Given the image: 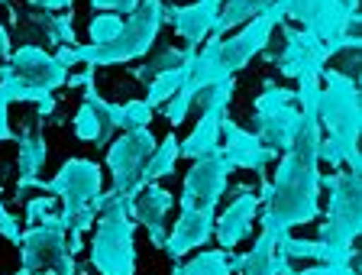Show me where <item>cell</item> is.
<instances>
[{"label":"cell","mask_w":362,"mask_h":275,"mask_svg":"<svg viewBox=\"0 0 362 275\" xmlns=\"http://www.w3.org/2000/svg\"><path fill=\"white\" fill-rule=\"evenodd\" d=\"M0 237H7L13 246H20V240H23V227H20V221H16V217L10 214L7 207H4V198H0Z\"/></svg>","instance_id":"cell-34"},{"label":"cell","mask_w":362,"mask_h":275,"mask_svg":"<svg viewBox=\"0 0 362 275\" xmlns=\"http://www.w3.org/2000/svg\"><path fill=\"white\" fill-rule=\"evenodd\" d=\"M214 217L217 214H204V211H185L181 207L178 223L172 227V233L162 243V252H165L172 262H178L181 256H188L191 250L204 246L214 237Z\"/></svg>","instance_id":"cell-22"},{"label":"cell","mask_w":362,"mask_h":275,"mask_svg":"<svg viewBox=\"0 0 362 275\" xmlns=\"http://www.w3.org/2000/svg\"><path fill=\"white\" fill-rule=\"evenodd\" d=\"M230 162L223 159L220 149L194 159V165L188 168L185 175V188H181V207L185 211H204V214H214L226 192V178H230Z\"/></svg>","instance_id":"cell-12"},{"label":"cell","mask_w":362,"mask_h":275,"mask_svg":"<svg viewBox=\"0 0 362 275\" xmlns=\"http://www.w3.org/2000/svg\"><path fill=\"white\" fill-rule=\"evenodd\" d=\"M281 36H285V49L275 62H279L281 75L288 78H304V75H324L330 49L308 30H294V26L281 23Z\"/></svg>","instance_id":"cell-15"},{"label":"cell","mask_w":362,"mask_h":275,"mask_svg":"<svg viewBox=\"0 0 362 275\" xmlns=\"http://www.w3.org/2000/svg\"><path fill=\"white\" fill-rule=\"evenodd\" d=\"M279 23H285V16H281L279 4L265 13H259L256 20H249L240 33H233L230 39H220L217 42V55H220V65H223L226 75H236L240 69H246L249 62L256 59L259 52H265L272 39V30Z\"/></svg>","instance_id":"cell-13"},{"label":"cell","mask_w":362,"mask_h":275,"mask_svg":"<svg viewBox=\"0 0 362 275\" xmlns=\"http://www.w3.org/2000/svg\"><path fill=\"white\" fill-rule=\"evenodd\" d=\"M20 269L23 272H49V275H78L75 252L68 250V233L62 217L49 214L39 223L23 230L20 240Z\"/></svg>","instance_id":"cell-8"},{"label":"cell","mask_w":362,"mask_h":275,"mask_svg":"<svg viewBox=\"0 0 362 275\" xmlns=\"http://www.w3.org/2000/svg\"><path fill=\"white\" fill-rule=\"evenodd\" d=\"M194 52H197V49H191V46H185V49H162V52L152 55L146 65H139V69H136V78H139L143 84H149L152 78L162 75V71L181 69V65H185V62H188Z\"/></svg>","instance_id":"cell-30"},{"label":"cell","mask_w":362,"mask_h":275,"mask_svg":"<svg viewBox=\"0 0 362 275\" xmlns=\"http://www.w3.org/2000/svg\"><path fill=\"white\" fill-rule=\"evenodd\" d=\"M172 275H233L230 272V252L226 250H204L191 262L175 266Z\"/></svg>","instance_id":"cell-29"},{"label":"cell","mask_w":362,"mask_h":275,"mask_svg":"<svg viewBox=\"0 0 362 275\" xmlns=\"http://www.w3.org/2000/svg\"><path fill=\"white\" fill-rule=\"evenodd\" d=\"M230 272H240V275H291V259L281 256L275 250V240L269 233H259L256 246L243 256H233L230 252Z\"/></svg>","instance_id":"cell-24"},{"label":"cell","mask_w":362,"mask_h":275,"mask_svg":"<svg viewBox=\"0 0 362 275\" xmlns=\"http://www.w3.org/2000/svg\"><path fill=\"white\" fill-rule=\"evenodd\" d=\"M36 188H42L45 194L62 198V223L68 233V250L78 256L81 250V233H88L98 221V207L94 201L104 192V172L94 159H68L59 168V175L52 182L39 178Z\"/></svg>","instance_id":"cell-5"},{"label":"cell","mask_w":362,"mask_h":275,"mask_svg":"<svg viewBox=\"0 0 362 275\" xmlns=\"http://www.w3.org/2000/svg\"><path fill=\"white\" fill-rule=\"evenodd\" d=\"M26 4H30V10H49V13H52V10L65 13V10L75 7V0H26Z\"/></svg>","instance_id":"cell-36"},{"label":"cell","mask_w":362,"mask_h":275,"mask_svg":"<svg viewBox=\"0 0 362 275\" xmlns=\"http://www.w3.org/2000/svg\"><path fill=\"white\" fill-rule=\"evenodd\" d=\"M252 117H256V136L279 156L291 146L298 123H301L294 91H288L275 81H265V91L252 100Z\"/></svg>","instance_id":"cell-9"},{"label":"cell","mask_w":362,"mask_h":275,"mask_svg":"<svg viewBox=\"0 0 362 275\" xmlns=\"http://www.w3.org/2000/svg\"><path fill=\"white\" fill-rule=\"evenodd\" d=\"M55 211V194H42V198L26 201V223H39L42 217H49Z\"/></svg>","instance_id":"cell-33"},{"label":"cell","mask_w":362,"mask_h":275,"mask_svg":"<svg viewBox=\"0 0 362 275\" xmlns=\"http://www.w3.org/2000/svg\"><path fill=\"white\" fill-rule=\"evenodd\" d=\"M123 30V16L117 13H98L90 20L88 26V36H90V46H107L110 39H117V33Z\"/></svg>","instance_id":"cell-32"},{"label":"cell","mask_w":362,"mask_h":275,"mask_svg":"<svg viewBox=\"0 0 362 275\" xmlns=\"http://www.w3.org/2000/svg\"><path fill=\"white\" fill-rule=\"evenodd\" d=\"M320 100H317V120H320V162H330L337 168H353L362 172L359 159V81L346 78L339 69H324L320 75Z\"/></svg>","instance_id":"cell-2"},{"label":"cell","mask_w":362,"mask_h":275,"mask_svg":"<svg viewBox=\"0 0 362 275\" xmlns=\"http://www.w3.org/2000/svg\"><path fill=\"white\" fill-rule=\"evenodd\" d=\"M152 123V107L146 100H127V104H117V130H143Z\"/></svg>","instance_id":"cell-31"},{"label":"cell","mask_w":362,"mask_h":275,"mask_svg":"<svg viewBox=\"0 0 362 275\" xmlns=\"http://www.w3.org/2000/svg\"><path fill=\"white\" fill-rule=\"evenodd\" d=\"M20 146V156H16V165H20V178H16V201H23V194L36 188L39 182V172L45 168V159H49V146H45L42 130H20L13 139Z\"/></svg>","instance_id":"cell-25"},{"label":"cell","mask_w":362,"mask_h":275,"mask_svg":"<svg viewBox=\"0 0 362 275\" xmlns=\"http://www.w3.org/2000/svg\"><path fill=\"white\" fill-rule=\"evenodd\" d=\"M362 172L337 168L333 175H320V188L330 192L327 221L320 223V243L327 250L324 266H346L356 259V237L362 230Z\"/></svg>","instance_id":"cell-3"},{"label":"cell","mask_w":362,"mask_h":275,"mask_svg":"<svg viewBox=\"0 0 362 275\" xmlns=\"http://www.w3.org/2000/svg\"><path fill=\"white\" fill-rule=\"evenodd\" d=\"M194 59V55H191ZM191 59L181 65V69H172V71H162V75H156L149 84H146V104H149L152 110L156 107H162V104H168V100L175 98V91L181 88V81H185V75H188V65H191Z\"/></svg>","instance_id":"cell-28"},{"label":"cell","mask_w":362,"mask_h":275,"mask_svg":"<svg viewBox=\"0 0 362 275\" xmlns=\"http://www.w3.org/2000/svg\"><path fill=\"white\" fill-rule=\"evenodd\" d=\"M90 81H94V69L81 71V75H68L65 84H71V88H84V84H90Z\"/></svg>","instance_id":"cell-38"},{"label":"cell","mask_w":362,"mask_h":275,"mask_svg":"<svg viewBox=\"0 0 362 275\" xmlns=\"http://www.w3.org/2000/svg\"><path fill=\"white\" fill-rule=\"evenodd\" d=\"M172 204H175L172 192H165L162 185L149 182L143 192L133 198V207H129V217L149 230L152 246H158V250H162V243H165V237H168L165 217H168V211H172Z\"/></svg>","instance_id":"cell-21"},{"label":"cell","mask_w":362,"mask_h":275,"mask_svg":"<svg viewBox=\"0 0 362 275\" xmlns=\"http://www.w3.org/2000/svg\"><path fill=\"white\" fill-rule=\"evenodd\" d=\"M0 4H7V0H0Z\"/></svg>","instance_id":"cell-41"},{"label":"cell","mask_w":362,"mask_h":275,"mask_svg":"<svg viewBox=\"0 0 362 275\" xmlns=\"http://www.w3.org/2000/svg\"><path fill=\"white\" fill-rule=\"evenodd\" d=\"M16 33H20L23 46H39V42H52V46H75V20L71 13H49V10H16L10 7Z\"/></svg>","instance_id":"cell-16"},{"label":"cell","mask_w":362,"mask_h":275,"mask_svg":"<svg viewBox=\"0 0 362 275\" xmlns=\"http://www.w3.org/2000/svg\"><path fill=\"white\" fill-rule=\"evenodd\" d=\"M16 100H30V104H36L39 117H49L55 110L52 94L33 91V88H26V84H23L20 78L7 69V65H0V143L16 139L13 127H10V104H16Z\"/></svg>","instance_id":"cell-23"},{"label":"cell","mask_w":362,"mask_h":275,"mask_svg":"<svg viewBox=\"0 0 362 275\" xmlns=\"http://www.w3.org/2000/svg\"><path fill=\"white\" fill-rule=\"evenodd\" d=\"M178 136L175 133H168L162 143H156V149H152V156L146 159V168H143V182H158V178H165L175 172V165H178Z\"/></svg>","instance_id":"cell-27"},{"label":"cell","mask_w":362,"mask_h":275,"mask_svg":"<svg viewBox=\"0 0 362 275\" xmlns=\"http://www.w3.org/2000/svg\"><path fill=\"white\" fill-rule=\"evenodd\" d=\"M26 88L42 94H52L55 88L68 81V69L62 65L55 55H49L42 46H20L10 52V59L4 62Z\"/></svg>","instance_id":"cell-14"},{"label":"cell","mask_w":362,"mask_h":275,"mask_svg":"<svg viewBox=\"0 0 362 275\" xmlns=\"http://www.w3.org/2000/svg\"><path fill=\"white\" fill-rule=\"evenodd\" d=\"M279 10L320 39L330 55L359 49V7L346 0H279Z\"/></svg>","instance_id":"cell-7"},{"label":"cell","mask_w":362,"mask_h":275,"mask_svg":"<svg viewBox=\"0 0 362 275\" xmlns=\"http://www.w3.org/2000/svg\"><path fill=\"white\" fill-rule=\"evenodd\" d=\"M10 52H13V46H10V33H7V26L0 23V65L10 59Z\"/></svg>","instance_id":"cell-37"},{"label":"cell","mask_w":362,"mask_h":275,"mask_svg":"<svg viewBox=\"0 0 362 275\" xmlns=\"http://www.w3.org/2000/svg\"><path fill=\"white\" fill-rule=\"evenodd\" d=\"M298 110L301 123L291 146L285 149L275 178H262V233H269L275 243L291 237L294 227L314 223L320 217V120H317V100H320V75L298 78Z\"/></svg>","instance_id":"cell-1"},{"label":"cell","mask_w":362,"mask_h":275,"mask_svg":"<svg viewBox=\"0 0 362 275\" xmlns=\"http://www.w3.org/2000/svg\"><path fill=\"white\" fill-rule=\"evenodd\" d=\"M165 23V4L162 0H143L133 13L123 20V30L117 33V39H110L107 46H59L55 59L62 65H88V69H104V65H120V62H133L139 55H146L156 42L158 30Z\"/></svg>","instance_id":"cell-4"},{"label":"cell","mask_w":362,"mask_h":275,"mask_svg":"<svg viewBox=\"0 0 362 275\" xmlns=\"http://www.w3.org/2000/svg\"><path fill=\"white\" fill-rule=\"evenodd\" d=\"M220 7H223V0H197V4H185V7H165V20L191 49H197L214 33Z\"/></svg>","instance_id":"cell-20"},{"label":"cell","mask_w":362,"mask_h":275,"mask_svg":"<svg viewBox=\"0 0 362 275\" xmlns=\"http://www.w3.org/2000/svg\"><path fill=\"white\" fill-rule=\"evenodd\" d=\"M275 4H279V0H223V7H220V16H217V23H214L211 36L223 39L226 30H236V26L256 20L259 13L272 10Z\"/></svg>","instance_id":"cell-26"},{"label":"cell","mask_w":362,"mask_h":275,"mask_svg":"<svg viewBox=\"0 0 362 275\" xmlns=\"http://www.w3.org/2000/svg\"><path fill=\"white\" fill-rule=\"evenodd\" d=\"M113 133H117V104L100 98L94 81L84 84V104L75 114V136L104 149V146H110Z\"/></svg>","instance_id":"cell-18"},{"label":"cell","mask_w":362,"mask_h":275,"mask_svg":"<svg viewBox=\"0 0 362 275\" xmlns=\"http://www.w3.org/2000/svg\"><path fill=\"white\" fill-rule=\"evenodd\" d=\"M78 275H84V272H81V269H78Z\"/></svg>","instance_id":"cell-40"},{"label":"cell","mask_w":362,"mask_h":275,"mask_svg":"<svg viewBox=\"0 0 362 275\" xmlns=\"http://www.w3.org/2000/svg\"><path fill=\"white\" fill-rule=\"evenodd\" d=\"M139 4H143V0H90V7L94 10H100V13H133L136 7H139Z\"/></svg>","instance_id":"cell-35"},{"label":"cell","mask_w":362,"mask_h":275,"mask_svg":"<svg viewBox=\"0 0 362 275\" xmlns=\"http://www.w3.org/2000/svg\"><path fill=\"white\" fill-rule=\"evenodd\" d=\"M94 207L98 227L90 240V266L98 275H136V221L129 217L133 198L100 192Z\"/></svg>","instance_id":"cell-6"},{"label":"cell","mask_w":362,"mask_h":275,"mask_svg":"<svg viewBox=\"0 0 362 275\" xmlns=\"http://www.w3.org/2000/svg\"><path fill=\"white\" fill-rule=\"evenodd\" d=\"M230 98H233V78L226 81H217L211 88H204L194 98V104L201 107V120L197 127L188 133L185 143H178V156L181 159H201V156L220 149V120L226 117V107H230Z\"/></svg>","instance_id":"cell-11"},{"label":"cell","mask_w":362,"mask_h":275,"mask_svg":"<svg viewBox=\"0 0 362 275\" xmlns=\"http://www.w3.org/2000/svg\"><path fill=\"white\" fill-rule=\"evenodd\" d=\"M291 275H330V266H310V269H301V272H291Z\"/></svg>","instance_id":"cell-39"},{"label":"cell","mask_w":362,"mask_h":275,"mask_svg":"<svg viewBox=\"0 0 362 275\" xmlns=\"http://www.w3.org/2000/svg\"><path fill=\"white\" fill-rule=\"evenodd\" d=\"M220 139H223V143H220V153L230 162V168H249V172H256V175H265L269 162L279 159V153H272L256 133L243 130L240 123L230 120V117L220 120Z\"/></svg>","instance_id":"cell-17"},{"label":"cell","mask_w":362,"mask_h":275,"mask_svg":"<svg viewBox=\"0 0 362 275\" xmlns=\"http://www.w3.org/2000/svg\"><path fill=\"white\" fill-rule=\"evenodd\" d=\"M259 207H262V198H259V194H252L249 188H240V192H236V198L230 201V207H226L220 217H214V237H217L220 250L233 252L236 246L252 233Z\"/></svg>","instance_id":"cell-19"},{"label":"cell","mask_w":362,"mask_h":275,"mask_svg":"<svg viewBox=\"0 0 362 275\" xmlns=\"http://www.w3.org/2000/svg\"><path fill=\"white\" fill-rule=\"evenodd\" d=\"M156 149V136H152L149 127L143 130H127L120 133V139H113L110 149H107V168H110L113 178V194H123V198H136V194L146 188L143 182V168L146 159Z\"/></svg>","instance_id":"cell-10"}]
</instances>
